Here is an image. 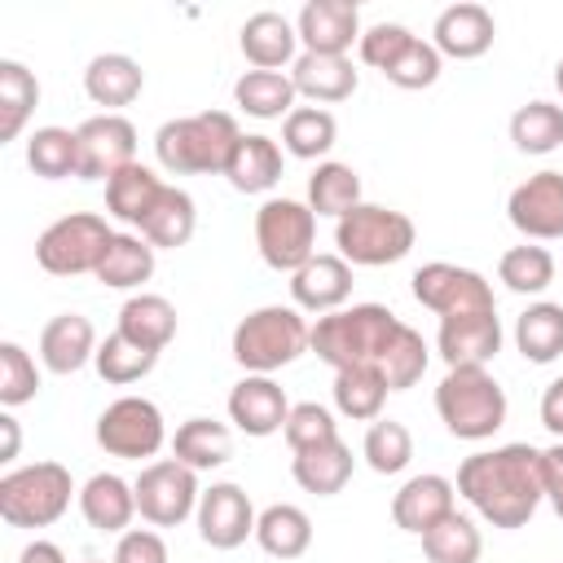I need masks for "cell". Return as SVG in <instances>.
Masks as SVG:
<instances>
[{
  "mask_svg": "<svg viewBox=\"0 0 563 563\" xmlns=\"http://www.w3.org/2000/svg\"><path fill=\"white\" fill-rule=\"evenodd\" d=\"M506 216L532 242L563 238V172L545 167V172L528 176L523 185H515L510 198H506Z\"/></svg>",
  "mask_w": 563,
  "mask_h": 563,
  "instance_id": "9a60e30c",
  "label": "cell"
},
{
  "mask_svg": "<svg viewBox=\"0 0 563 563\" xmlns=\"http://www.w3.org/2000/svg\"><path fill=\"white\" fill-rule=\"evenodd\" d=\"M97 444L110 457H128V462L154 457L167 444L163 409L154 400H145V396H119V400H110L97 413Z\"/></svg>",
  "mask_w": 563,
  "mask_h": 563,
  "instance_id": "8fae6325",
  "label": "cell"
},
{
  "mask_svg": "<svg viewBox=\"0 0 563 563\" xmlns=\"http://www.w3.org/2000/svg\"><path fill=\"white\" fill-rule=\"evenodd\" d=\"M387 405V378L378 374V365H352L334 374V409L352 422H374L383 418Z\"/></svg>",
  "mask_w": 563,
  "mask_h": 563,
  "instance_id": "8d00e7d4",
  "label": "cell"
},
{
  "mask_svg": "<svg viewBox=\"0 0 563 563\" xmlns=\"http://www.w3.org/2000/svg\"><path fill=\"white\" fill-rule=\"evenodd\" d=\"M260 260L277 273H295L317 255V216L299 198H268L255 211Z\"/></svg>",
  "mask_w": 563,
  "mask_h": 563,
  "instance_id": "ba28073f",
  "label": "cell"
},
{
  "mask_svg": "<svg viewBox=\"0 0 563 563\" xmlns=\"http://www.w3.org/2000/svg\"><path fill=\"white\" fill-rule=\"evenodd\" d=\"M238 141H242V128L229 110H202V114L167 119L154 132V158L172 176H202V172L224 176Z\"/></svg>",
  "mask_w": 563,
  "mask_h": 563,
  "instance_id": "7a4b0ae2",
  "label": "cell"
},
{
  "mask_svg": "<svg viewBox=\"0 0 563 563\" xmlns=\"http://www.w3.org/2000/svg\"><path fill=\"white\" fill-rule=\"evenodd\" d=\"M132 488H136V515L150 528H176L189 515H198V497H202L198 471H189L176 457L145 462L141 475L132 479Z\"/></svg>",
  "mask_w": 563,
  "mask_h": 563,
  "instance_id": "30bf717a",
  "label": "cell"
},
{
  "mask_svg": "<svg viewBox=\"0 0 563 563\" xmlns=\"http://www.w3.org/2000/svg\"><path fill=\"white\" fill-rule=\"evenodd\" d=\"M541 427L563 440V378L545 383V391H541Z\"/></svg>",
  "mask_w": 563,
  "mask_h": 563,
  "instance_id": "11a10c76",
  "label": "cell"
},
{
  "mask_svg": "<svg viewBox=\"0 0 563 563\" xmlns=\"http://www.w3.org/2000/svg\"><path fill=\"white\" fill-rule=\"evenodd\" d=\"M440 70H444V57H440V48L431 44V40H422V35H413V44L383 70V79L387 84H396V88H405V92H418V88H431L435 79H440Z\"/></svg>",
  "mask_w": 563,
  "mask_h": 563,
  "instance_id": "681fc988",
  "label": "cell"
},
{
  "mask_svg": "<svg viewBox=\"0 0 563 563\" xmlns=\"http://www.w3.org/2000/svg\"><path fill=\"white\" fill-rule=\"evenodd\" d=\"M224 176L238 194H268L282 180V145L264 132H242L238 150L229 154Z\"/></svg>",
  "mask_w": 563,
  "mask_h": 563,
  "instance_id": "4316f807",
  "label": "cell"
},
{
  "mask_svg": "<svg viewBox=\"0 0 563 563\" xmlns=\"http://www.w3.org/2000/svg\"><path fill=\"white\" fill-rule=\"evenodd\" d=\"M18 563H66V554H62V545H53V541H31V545H22V554H18Z\"/></svg>",
  "mask_w": 563,
  "mask_h": 563,
  "instance_id": "6f0895ef",
  "label": "cell"
},
{
  "mask_svg": "<svg viewBox=\"0 0 563 563\" xmlns=\"http://www.w3.org/2000/svg\"><path fill=\"white\" fill-rule=\"evenodd\" d=\"M255 541L264 554L290 563V559H303L308 545H312V519L308 510H299L295 501H273L260 510L255 519Z\"/></svg>",
  "mask_w": 563,
  "mask_h": 563,
  "instance_id": "83f0119b",
  "label": "cell"
},
{
  "mask_svg": "<svg viewBox=\"0 0 563 563\" xmlns=\"http://www.w3.org/2000/svg\"><path fill=\"white\" fill-rule=\"evenodd\" d=\"M163 189H167V185L158 180L154 167L132 163V167H123L119 176L106 180V211H110L114 220H123L128 229H141V220L154 211V202H158Z\"/></svg>",
  "mask_w": 563,
  "mask_h": 563,
  "instance_id": "4dcf8cb0",
  "label": "cell"
},
{
  "mask_svg": "<svg viewBox=\"0 0 563 563\" xmlns=\"http://www.w3.org/2000/svg\"><path fill=\"white\" fill-rule=\"evenodd\" d=\"M510 141L519 154H550L563 145V106L528 101L510 114Z\"/></svg>",
  "mask_w": 563,
  "mask_h": 563,
  "instance_id": "b9f144b4",
  "label": "cell"
},
{
  "mask_svg": "<svg viewBox=\"0 0 563 563\" xmlns=\"http://www.w3.org/2000/svg\"><path fill=\"white\" fill-rule=\"evenodd\" d=\"M541 493L554 506V515L563 519V440L541 449Z\"/></svg>",
  "mask_w": 563,
  "mask_h": 563,
  "instance_id": "db71d44e",
  "label": "cell"
},
{
  "mask_svg": "<svg viewBox=\"0 0 563 563\" xmlns=\"http://www.w3.org/2000/svg\"><path fill=\"white\" fill-rule=\"evenodd\" d=\"M308 207H312V216H334V220L356 211L361 207V176H356V167L334 163V158L317 163V172L308 176Z\"/></svg>",
  "mask_w": 563,
  "mask_h": 563,
  "instance_id": "f35d334b",
  "label": "cell"
},
{
  "mask_svg": "<svg viewBox=\"0 0 563 563\" xmlns=\"http://www.w3.org/2000/svg\"><path fill=\"white\" fill-rule=\"evenodd\" d=\"M334 141H339V123H334V114L321 110V106H295V110L282 119V145H286V154H295V158H303V163L325 158V154L334 150Z\"/></svg>",
  "mask_w": 563,
  "mask_h": 563,
  "instance_id": "74e56055",
  "label": "cell"
},
{
  "mask_svg": "<svg viewBox=\"0 0 563 563\" xmlns=\"http://www.w3.org/2000/svg\"><path fill=\"white\" fill-rule=\"evenodd\" d=\"M35 106H40V79L22 62L4 57L0 62V141H18Z\"/></svg>",
  "mask_w": 563,
  "mask_h": 563,
  "instance_id": "ab89813d",
  "label": "cell"
},
{
  "mask_svg": "<svg viewBox=\"0 0 563 563\" xmlns=\"http://www.w3.org/2000/svg\"><path fill=\"white\" fill-rule=\"evenodd\" d=\"M409 44H413V31H409V26H400V22H378V26L361 31L356 53H361V62H365V66L387 70V66H391Z\"/></svg>",
  "mask_w": 563,
  "mask_h": 563,
  "instance_id": "816d5d0a",
  "label": "cell"
},
{
  "mask_svg": "<svg viewBox=\"0 0 563 563\" xmlns=\"http://www.w3.org/2000/svg\"><path fill=\"white\" fill-rule=\"evenodd\" d=\"M194 229H198V207H194V198H189L185 189L167 185V189L158 194L154 211L141 220L136 233H141L154 251H176V246H185V242L194 238Z\"/></svg>",
  "mask_w": 563,
  "mask_h": 563,
  "instance_id": "d6a6232c",
  "label": "cell"
},
{
  "mask_svg": "<svg viewBox=\"0 0 563 563\" xmlns=\"http://www.w3.org/2000/svg\"><path fill=\"white\" fill-rule=\"evenodd\" d=\"M282 435H286L290 453H303V449H321V444L339 440V422H334V413L325 405L299 400V405H290V418H286Z\"/></svg>",
  "mask_w": 563,
  "mask_h": 563,
  "instance_id": "f907efd6",
  "label": "cell"
},
{
  "mask_svg": "<svg viewBox=\"0 0 563 563\" xmlns=\"http://www.w3.org/2000/svg\"><path fill=\"white\" fill-rule=\"evenodd\" d=\"M422 554H427V563H479L484 537H479L475 519H466V515L453 510L431 532H422Z\"/></svg>",
  "mask_w": 563,
  "mask_h": 563,
  "instance_id": "7bdbcfd3",
  "label": "cell"
},
{
  "mask_svg": "<svg viewBox=\"0 0 563 563\" xmlns=\"http://www.w3.org/2000/svg\"><path fill=\"white\" fill-rule=\"evenodd\" d=\"M97 356V330L79 312H57L40 330V361L53 374H79Z\"/></svg>",
  "mask_w": 563,
  "mask_h": 563,
  "instance_id": "603a6c76",
  "label": "cell"
},
{
  "mask_svg": "<svg viewBox=\"0 0 563 563\" xmlns=\"http://www.w3.org/2000/svg\"><path fill=\"white\" fill-rule=\"evenodd\" d=\"M435 352L444 356L449 369H457V365H488L501 352V317H497V308L444 317L440 334H435Z\"/></svg>",
  "mask_w": 563,
  "mask_h": 563,
  "instance_id": "ffe728a7",
  "label": "cell"
},
{
  "mask_svg": "<svg viewBox=\"0 0 563 563\" xmlns=\"http://www.w3.org/2000/svg\"><path fill=\"white\" fill-rule=\"evenodd\" d=\"M145 88V70L128 53H97L84 70V92L106 106V114H119V106H132Z\"/></svg>",
  "mask_w": 563,
  "mask_h": 563,
  "instance_id": "d4e9b609",
  "label": "cell"
},
{
  "mask_svg": "<svg viewBox=\"0 0 563 563\" xmlns=\"http://www.w3.org/2000/svg\"><path fill=\"white\" fill-rule=\"evenodd\" d=\"M18 444H22L18 418L4 409V413H0V462H13V457H18Z\"/></svg>",
  "mask_w": 563,
  "mask_h": 563,
  "instance_id": "9f6ffc18",
  "label": "cell"
},
{
  "mask_svg": "<svg viewBox=\"0 0 563 563\" xmlns=\"http://www.w3.org/2000/svg\"><path fill=\"white\" fill-rule=\"evenodd\" d=\"M453 510H457V484L449 475H435V471L405 479L396 488V497H391V523L400 532H413V537L431 532Z\"/></svg>",
  "mask_w": 563,
  "mask_h": 563,
  "instance_id": "e0dca14e",
  "label": "cell"
},
{
  "mask_svg": "<svg viewBox=\"0 0 563 563\" xmlns=\"http://www.w3.org/2000/svg\"><path fill=\"white\" fill-rule=\"evenodd\" d=\"M92 365H97V374H101L110 387H132V383H141V378L158 365V352H145V347H136L132 339H123V334L114 330V334H106V339L97 343Z\"/></svg>",
  "mask_w": 563,
  "mask_h": 563,
  "instance_id": "bcb514c9",
  "label": "cell"
},
{
  "mask_svg": "<svg viewBox=\"0 0 563 563\" xmlns=\"http://www.w3.org/2000/svg\"><path fill=\"white\" fill-rule=\"evenodd\" d=\"M427 361H431V352H427L422 334L400 321V330L391 334L387 352L378 356V374L387 378V391H409L427 374Z\"/></svg>",
  "mask_w": 563,
  "mask_h": 563,
  "instance_id": "f6af8a7d",
  "label": "cell"
},
{
  "mask_svg": "<svg viewBox=\"0 0 563 563\" xmlns=\"http://www.w3.org/2000/svg\"><path fill=\"white\" fill-rule=\"evenodd\" d=\"M506 391L488 374V365H457L435 387V413L457 440H488L506 427Z\"/></svg>",
  "mask_w": 563,
  "mask_h": 563,
  "instance_id": "5b68a950",
  "label": "cell"
},
{
  "mask_svg": "<svg viewBox=\"0 0 563 563\" xmlns=\"http://www.w3.org/2000/svg\"><path fill=\"white\" fill-rule=\"evenodd\" d=\"M457 493L493 528H523L537 515V506L545 501V493H541V449L501 444V449L471 453L457 466Z\"/></svg>",
  "mask_w": 563,
  "mask_h": 563,
  "instance_id": "6da1fadb",
  "label": "cell"
},
{
  "mask_svg": "<svg viewBox=\"0 0 563 563\" xmlns=\"http://www.w3.org/2000/svg\"><path fill=\"white\" fill-rule=\"evenodd\" d=\"M26 167L44 180H66V176H79V136L70 128H35L26 136Z\"/></svg>",
  "mask_w": 563,
  "mask_h": 563,
  "instance_id": "60d3db41",
  "label": "cell"
},
{
  "mask_svg": "<svg viewBox=\"0 0 563 563\" xmlns=\"http://www.w3.org/2000/svg\"><path fill=\"white\" fill-rule=\"evenodd\" d=\"M554 255L545 251V246H510V251H501V260H497V277L506 282V290H515V295H541L550 282H554Z\"/></svg>",
  "mask_w": 563,
  "mask_h": 563,
  "instance_id": "7dc6e473",
  "label": "cell"
},
{
  "mask_svg": "<svg viewBox=\"0 0 563 563\" xmlns=\"http://www.w3.org/2000/svg\"><path fill=\"white\" fill-rule=\"evenodd\" d=\"M352 466H356L352 449H347L343 440H330V444H321V449H303V453H295L290 475H295V484H299L303 493L334 497V493H343V488H347Z\"/></svg>",
  "mask_w": 563,
  "mask_h": 563,
  "instance_id": "1f68e13d",
  "label": "cell"
},
{
  "mask_svg": "<svg viewBox=\"0 0 563 563\" xmlns=\"http://www.w3.org/2000/svg\"><path fill=\"white\" fill-rule=\"evenodd\" d=\"M79 136V180H110L136 163V128L123 114H92L75 128Z\"/></svg>",
  "mask_w": 563,
  "mask_h": 563,
  "instance_id": "4fadbf2b",
  "label": "cell"
},
{
  "mask_svg": "<svg viewBox=\"0 0 563 563\" xmlns=\"http://www.w3.org/2000/svg\"><path fill=\"white\" fill-rule=\"evenodd\" d=\"M396 330H400V317L391 308H383V303H352V308L317 317L308 352H317V361H325L334 374L352 369V365H378V356L387 352Z\"/></svg>",
  "mask_w": 563,
  "mask_h": 563,
  "instance_id": "3957f363",
  "label": "cell"
},
{
  "mask_svg": "<svg viewBox=\"0 0 563 563\" xmlns=\"http://www.w3.org/2000/svg\"><path fill=\"white\" fill-rule=\"evenodd\" d=\"M361 457L369 462L374 475H400L413 462V435L405 422L396 418H374L365 440H361Z\"/></svg>",
  "mask_w": 563,
  "mask_h": 563,
  "instance_id": "ee69618b",
  "label": "cell"
},
{
  "mask_svg": "<svg viewBox=\"0 0 563 563\" xmlns=\"http://www.w3.org/2000/svg\"><path fill=\"white\" fill-rule=\"evenodd\" d=\"M290 84L299 97L317 101V106H334V101H347L361 84L352 57H330V53H299L295 66H290Z\"/></svg>",
  "mask_w": 563,
  "mask_h": 563,
  "instance_id": "cb8c5ba5",
  "label": "cell"
},
{
  "mask_svg": "<svg viewBox=\"0 0 563 563\" xmlns=\"http://www.w3.org/2000/svg\"><path fill=\"white\" fill-rule=\"evenodd\" d=\"M84 563H101V559H84ZM110 563H114V559H110Z\"/></svg>",
  "mask_w": 563,
  "mask_h": 563,
  "instance_id": "91938a15",
  "label": "cell"
},
{
  "mask_svg": "<svg viewBox=\"0 0 563 563\" xmlns=\"http://www.w3.org/2000/svg\"><path fill=\"white\" fill-rule=\"evenodd\" d=\"M295 44H299V31L290 18L273 13V9H260L242 22L238 31V48L242 57L251 62V70H282V66H295Z\"/></svg>",
  "mask_w": 563,
  "mask_h": 563,
  "instance_id": "7402d4cb",
  "label": "cell"
},
{
  "mask_svg": "<svg viewBox=\"0 0 563 563\" xmlns=\"http://www.w3.org/2000/svg\"><path fill=\"white\" fill-rule=\"evenodd\" d=\"M554 88H559V97H563V57H559V66H554Z\"/></svg>",
  "mask_w": 563,
  "mask_h": 563,
  "instance_id": "680465c9",
  "label": "cell"
},
{
  "mask_svg": "<svg viewBox=\"0 0 563 563\" xmlns=\"http://www.w3.org/2000/svg\"><path fill=\"white\" fill-rule=\"evenodd\" d=\"M79 497L70 471L62 462H31L0 475V519L9 528H48Z\"/></svg>",
  "mask_w": 563,
  "mask_h": 563,
  "instance_id": "52a82bcc",
  "label": "cell"
},
{
  "mask_svg": "<svg viewBox=\"0 0 563 563\" xmlns=\"http://www.w3.org/2000/svg\"><path fill=\"white\" fill-rule=\"evenodd\" d=\"M295 84L286 70H242L233 84V106L251 119H286L295 110Z\"/></svg>",
  "mask_w": 563,
  "mask_h": 563,
  "instance_id": "e575fe53",
  "label": "cell"
},
{
  "mask_svg": "<svg viewBox=\"0 0 563 563\" xmlns=\"http://www.w3.org/2000/svg\"><path fill=\"white\" fill-rule=\"evenodd\" d=\"M515 347L532 365H550L563 356V303H528L515 321Z\"/></svg>",
  "mask_w": 563,
  "mask_h": 563,
  "instance_id": "836d02e7",
  "label": "cell"
},
{
  "mask_svg": "<svg viewBox=\"0 0 563 563\" xmlns=\"http://www.w3.org/2000/svg\"><path fill=\"white\" fill-rule=\"evenodd\" d=\"M347 295H352V264L339 251L334 255L317 251L303 268L290 273V299L299 312H317V317L339 312L347 303Z\"/></svg>",
  "mask_w": 563,
  "mask_h": 563,
  "instance_id": "d6986e66",
  "label": "cell"
},
{
  "mask_svg": "<svg viewBox=\"0 0 563 563\" xmlns=\"http://www.w3.org/2000/svg\"><path fill=\"white\" fill-rule=\"evenodd\" d=\"M290 418V400L282 391V383H273V374H246L233 383L229 391V422L242 431V435H277Z\"/></svg>",
  "mask_w": 563,
  "mask_h": 563,
  "instance_id": "2e32d148",
  "label": "cell"
},
{
  "mask_svg": "<svg viewBox=\"0 0 563 563\" xmlns=\"http://www.w3.org/2000/svg\"><path fill=\"white\" fill-rule=\"evenodd\" d=\"M40 396V369L31 361V352L13 339L0 343V405L4 409H18L26 400Z\"/></svg>",
  "mask_w": 563,
  "mask_h": 563,
  "instance_id": "c3c4849f",
  "label": "cell"
},
{
  "mask_svg": "<svg viewBox=\"0 0 563 563\" xmlns=\"http://www.w3.org/2000/svg\"><path fill=\"white\" fill-rule=\"evenodd\" d=\"M114 229L106 224V216L97 211H70L62 220H53L40 238H35V260L44 273L53 277H79V273H97L106 246H110Z\"/></svg>",
  "mask_w": 563,
  "mask_h": 563,
  "instance_id": "9c48e42d",
  "label": "cell"
},
{
  "mask_svg": "<svg viewBox=\"0 0 563 563\" xmlns=\"http://www.w3.org/2000/svg\"><path fill=\"white\" fill-rule=\"evenodd\" d=\"M418 229L405 211L396 207H378V202H361L356 211H347L343 220H334V246L352 268H383L396 264L413 251Z\"/></svg>",
  "mask_w": 563,
  "mask_h": 563,
  "instance_id": "8992f818",
  "label": "cell"
},
{
  "mask_svg": "<svg viewBox=\"0 0 563 563\" xmlns=\"http://www.w3.org/2000/svg\"><path fill=\"white\" fill-rule=\"evenodd\" d=\"M79 515L97 532H128V523L136 515V488L114 471H97L79 488Z\"/></svg>",
  "mask_w": 563,
  "mask_h": 563,
  "instance_id": "484cf974",
  "label": "cell"
},
{
  "mask_svg": "<svg viewBox=\"0 0 563 563\" xmlns=\"http://www.w3.org/2000/svg\"><path fill=\"white\" fill-rule=\"evenodd\" d=\"M172 457L189 471H216L233 457V427L216 418H185L172 435Z\"/></svg>",
  "mask_w": 563,
  "mask_h": 563,
  "instance_id": "f1b7e54d",
  "label": "cell"
},
{
  "mask_svg": "<svg viewBox=\"0 0 563 563\" xmlns=\"http://www.w3.org/2000/svg\"><path fill=\"white\" fill-rule=\"evenodd\" d=\"M413 299L422 308H431L440 321L444 317H462V312H488V308H497L488 277L475 273V268L449 264V260H431V264H422L413 273Z\"/></svg>",
  "mask_w": 563,
  "mask_h": 563,
  "instance_id": "7c38bea8",
  "label": "cell"
},
{
  "mask_svg": "<svg viewBox=\"0 0 563 563\" xmlns=\"http://www.w3.org/2000/svg\"><path fill=\"white\" fill-rule=\"evenodd\" d=\"M312 343V325L295 303H264L233 325V361L246 374H273L299 361Z\"/></svg>",
  "mask_w": 563,
  "mask_h": 563,
  "instance_id": "277c9868",
  "label": "cell"
},
{
  "mask_svg": "<svg viewBox=\"0 0 563 563\" xmlns=\"http://www.w3.org/2000/svg\"><path fill=\"white\" fill-rule=\"evenodd\" d=\"M198 537L211 545V550H238L246 537H255V506L251 497L242 493V484L233 479H220L211 488H202L198 497Z\"/></svg>",
  "mask_w": 563,
  "mask_h": 563,
  "instance_id": "5bb4252c",
  "label": "cell"
},
{
  "mask_svg": "<svg viewBox=\"0 0 563 563\" xmlns=\"http://www.w3.org/2000/svg\"><path fill=\"white\" fill-rule=\"evenodd\" d=\"M114 330L123 339H132L136 347H145V352H163L176 339V308H172V299L141 290L119 308V325Z\"/></svg>",
  "mask_w": 563,
  "mask_h": 563,
  "instance_id": "f546056e",
  "label": "cell"
},
{
  "mask_svg": "<svg viewBox=\"0 0 563 563\" xmlns=\"http://www.w3.org/2000/svg\"><path fill=\"white\" fill-rule=\"evenodd\" d=\"M92 277H97L101 286H110V290L145 286V282L154 277V246H150L141 233H114Z\"/></svg>",
  "mask_w": 563,
  "mask_h": 563,
  "instance_id": "d590c367",
  "label": "cell"
},
{
  "mask_svg": "<svg viewBox=\"0 0 563 563\" xmlns=\"http://www.w3.org/2000/svg\"><path fill=\"white\" fill-rule=\"evenodd\" d=\"M303 53H330L347 57L352 44H361V9L352 0H308L295 18Z\"/></svg>",
  "mask_w": 563,
  "mask_h": 563,
  "instance_id": "ac0fdd59",
  "label": "cell"
},
{
  "mask_svg": "<svg viewBox=\"0 0 563 563\" xmlns=\"http://www.w3.org/2000/svg\"><path fill=\"white\" fill-rule=\"evenodd\" d=\"M493 35H497V22L484 4L475 0H462V4H449L440 9L435 26H431V44L440 48V57H453V62H475L493 48Z\"/></svg>",
  "mask_w": 563,
  "mask_h": 563,
  "instance_id": "44dd1931",
  "label": "cell"
},
{
  "mask_svg": "<svg viewBox=\"0 0 563 563\" xmlns=\"http://www.w3.org/2000/svg\"><path fill=\"white\" fill-rule=\"evenodd\" d=\"M114 563H167V541L154 528H128L119 532Z\"/></svg>",
  "mask_w": 563,
  "mask_h": 563,
  "instance_id": "f5cc1de1",
  "label": "cell"
}]
</instances>
